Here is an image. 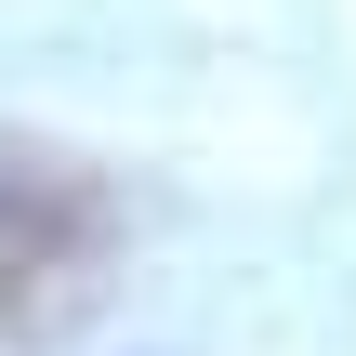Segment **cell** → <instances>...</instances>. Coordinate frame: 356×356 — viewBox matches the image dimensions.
Listing matches in <instances>:
<instances>
[{
    "mask_svg": "<svg viewBox=\"0 0 356 356\" xmlns=\"http://www.w3.org/2000/svg\"><path fill=\"white\" fill-rule=\"evenodd\" d=\"M119 277V198L92 159L0 132V343H66L92 330Z\"/></svg>",
    "mask_w": 356,
    "mask_h": 356,
    "instance_id": "cell-1",
    "label": "cell"
}]
</instances>
